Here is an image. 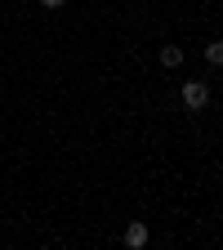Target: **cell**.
Segmentation results:
<instances>
[{
  "mask_svg": "<svg viewBox=\"0 0 223 250\" xmlns=\"http://www.w3.org/2000/svg\"><path fill=\"white\" fill-rule=\"evenodd\" d=\"M183 103L192 107V112H201V107L210 103V89H205L201 81H187V85H183Z\"/></svg>",
  "mask_w": 223,
  "mask_h": 250,
  "instance_id": "obj_1",
  "label": "cell"
},
{
  "mask_svg": "<svg viewBox=\"0 0 223 250\" xmlns=\"http://www.w3.org/2000/svg\"><path fill=\"white\" fill-rule=\"evenodd\" d=\"M41 5H49V9H58V5H62V0H41Z\"/></svg>",
  "mask_w": 223,
  "mask_h": 250,
  "instance_id": "obj_5",
  "label": "cell"
},
{
  "mask_svg": "<svg viewBox=\"0 0 223 250\" xmlns=\"http://www.w3.org/2000/svg\"><path fill=\"white\" fill-rule=\"evenodd\" d=\"M183 62V49L179 45H161V67H179Z\"/></svg>",
  "mask_w": 223,
  "mask_h": 250,
  "instance_id": "obj_3",
  "label": "cell"
},
{
  "mask_svg": "<svg viewBox=\"0 0 223 250\" xmlns=\"http://www.w3.org/2000/svg\"><path fill=\"white\" fill-rule=\"evenodd\" d=\"M205 58L219 67V62H223V45H219V41H210V45H205Z\"/></svg>",
  "mask_w": 223,
  "mask_h": 250,
  "instance_id": "obj_4",
  "label": "cell"
},
{
  "mask_svg": "<svg viewBox=\"0 0 223 250\" xmlns=\"http://www.w3.org/2000/svg\"><path fill=\"white\" fill-rule=\"evenodd\" d=\"M125 246H134V250L147 246V228L143 224H130V228H125Z\"/></svg>",
  "mask_w": 223,
  "mask_h": 250,
  "instance_id": "obj_2",
  "label": "cell"
}]
</instances>
